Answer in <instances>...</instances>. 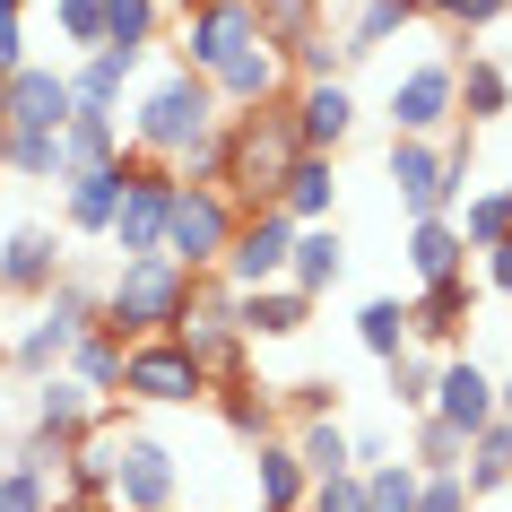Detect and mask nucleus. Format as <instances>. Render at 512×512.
Listing matches in <instances>:
<instances>
[{"instance_id": "obj_19", "label": "nucleus", "mask_w": 512, "mask_h": 512, "mask_svg": "<svg viewBox=\"0 0 512 512\" xmlns=\"http://www.w3.org/2000/svg\"><path fill=\"white\" fill-rule=\"evenodd\" d=\"M96 417H105V400H96V391H79L70 374H44V382H35V408H27V434H44V443H61V452H70Z\"/></svg>"}, {"instance_id": "obj_11", "label": "nucleus", "mask_w": 512, "mask_h": 512, "mask_svg": "<svg viewBox=\"0 0 512 512\" xmlns=\"http://www.w3.org/2000/svg\"><path fill=\"white\" fill-rule=\"evenodd\" d=\"M287 252H296V217H235V243H226V261H217V278L235 287V296H252V287H287Z\"/></svg>"}, {"instance_id": "obj_52", "label": "nucleus", "mask_w": 512, "mask_h": 512, "mask_svg": "<svg viewBox=\"0 0 512 512\" xmlns=\"http://www.w3.org/2000/svg\"><path fill=\"white\" fill-rule=\"evenodd\" d=\"M478 261H486V287H495V296L512 304V235L495 243V252H478Z\"/></svg>"}, {"instance_id": "obj_20", "label": "nucleus", "mask_w": 512, "mask_h": 512, "mask_svg": "<svg viewBox=\"0 0 512 512\" xmlns=\"http://www.w3.org/2000/svg\"><path fill=\"white\" fill-rule=\"evenodd\" d=\"M339 278H348V235H339V217H330V226H296V252H287V287H296L304 304H322Z\"/></svg>"}, {"instance_id": "obj_40", "label": "nucleus", "mask_w": 512, "mask_h": 512, "mask_svg": "<svg viewBox=\"0 0 512 512\" xmlns=\"http://www.w3.org/2000/svg\"><path fill=\"white\" fill-rule=\"evenodd\" d=\"M226 426L243 434V443H278V408H270V391H252V382H226Z\"/></svg>"}, {"instance_id": "obj_30", "label": "nucleus", "mask_w": 512, "mask_h": 512, "mask_svg": "<svg viewBox=\"0 0 512 512\" xmlns=\"http://www.w3.org/2000/svg\"><path fill=\"white\" fill-rule=\"evenodd\" d=\"M287 452H296V469L313 486L322 478H356V452H348V426H339V417H304V426L287 434Z\"/></svg>"}, {"instance_id": "obj_14", "label": "nucleus", "mask_w": 512, "mask_h": 512, "mask_svg": "<svg viewBox=\"0 0 512 512\" xmlns=\"http://www.w3.org/2000/svg\"><path fill=\"white\" fill-rule=\"evenodd\" d=\"M70 79H61L53 61H27V70H9L0 79V131H70Z\"/></svg>"}, {"instance_id": "obj_56", "label": "nucleus", "mask_w": 512, "mask_h": 512, "mask_svg": "<svg viewBox=\"0 0 512 512\" xmlns=\"http://www.w3.org/2000/svg\"><path fill=\"white\" fill-rule=\"evenodd\" d=\"M0 365H9V339H0Z\"/></svg>"}, {"instance_id": "obj_44", "label": "nucleus", "mask_w": 512, "mask_h": 512, "mask_svg": "<svg viewBox=\"0 0 512 512\" xmlns=\"http://www.w3.org/2000/svg\"><path fill=\"white\" fill-rule=\"evenodd\" d=\"M252 18H261V35L287 53L296 35H313V0H252Z\"/></svg>"}, {"instance_id": "obj_23", "label": "nucleus", "mask_w": 512, "mask_h": 512, "mask_svg": "<svg viewBox=\"0 0 512 512\" xmlns=\"http://www.w3.org/2000/svg\"><path fill=\"white\" fill-rule=\"evenodd\" d=\"M452 105H460L469 131H486L495 113H512V70H504V61H486V53H460L452 61Z\"/></svg>"}, {"instance_id": "obj_48", "label": "nucleus", "mask_w": 512, "mask_h": 512, "mask_svg": "<svg viewBox=\"0 0 512 512\" xmlns=\"http://www.w3.org/2000/svg\"><path fill=\"white\" fill-rule=\"evenodd\" d=\"M417 512H478L460 478H417Z\"/></svg>"}, {"instance_id": "obj_54", "label": "nucleus", "mask_w": 512, "mask_h": 512, "mask_svg": "<svg viewBox=\"0 0 512 512\" xmlns=\"http://www.w3.org/2000/svg\"><path fill=\"white\" fill-rule=\"evenodd\" d=\"M0 165H9V131H0Z\"/></svg>"}, {"instance_id": "obj_22", "label": "nucleus", "mask_w": 512, "mask_h": 512, "mask_svg": "<svg viewBox=\"0 0 512 512\" xmlns=\"http://www.w3.org/2000/svg\"><path fill=\"white\" fill-rule=\"evenodd\" d=\"M139 70H148V53H79V70H61V79H70V105L79 113H122V87L139 79Z\"/></svg>"}, {"instance_id": "obj_53", "label": "nucleus", "mask_w": 512, "mask_h": 512, "mask_svg": "<svg viewBox=\"0 0 512 512\" xmlns=\"http://www.w3.org/2000/svg\"><path fill=\"white\" fill-rule=\"evenodd\" d=\"M408 9H417V18H426V9H434V0H408Z\"/></svg>"}, {"instance_id": "obj_12", "label": "nucleus", "mask_w": 512, "mask_h": 512, "mask_svg": "<svg viewBox=\"0 0 512 512\" xmlns=\"http://www.w3.org/2000/svg\"><path fill=\"white\" fill-rule=\"evenodd\" d=\"M460 122L452 105V61H417L391 79V139H443Z\"/></svg>"}, {"instance_id": "obj_5", "label": "nucleus", "mask_w": 512, "mask_h": 512, "mask_svg": "<svg viewBox=\"0 0 512 512\" xmlns=\"http://www.w3.org/2000/svg\"><path fill=\"white\" fill-rule=\"evenodd\" d=\"M235 200L217 183H183L174 174V209H165V261L183 278H217V261H226V243H235Z\"/></svg>"}, {"instance_id": "obj_43", "label": "nucleus", "mask_w": 512, "mask_h": 512, "mask_svg": "<svg viewBox=\"0 0 512 512\" xmlns=\"http://www.w3.org/2000/svg\"><path fill=\"white\" fill-rule=\"evenodd\" d=\"M53 27H61V44L105 53V0H53Z\"/></svg>"}, {"instance_id": "obj_33", "label": "nucleus", "mask_w": 512, "mask_h": 512, "mask_svg": "<svg viewBox=\"0 0 512 512\" xmlns=\"http://www.w3.org/2000/svg\"><path fill=\"white\" fill-rule=\"evenodd\" d=\"M356 339H365V356H382V365L408 356V348H417V339H408V304L400 296H365V304H356Z\"/></svg>"}, {"instance_id": "obj_6", "label": "nucleus", "mask_w": 512, "mask_h": 512, "mask_svg": "<svg viewBox=\"0 0 512 512\" xmlns=\"http://www.w3.org/2000/svg\"><path fill=\"white\" fill-rule=\"evenodd\" d=\"M183 504V460L148 426H113V469H105V512H174Z\"/></svg>"}, {"instance_id": "obj_31", "label": "nucleus", "mask_w": 512, "mask_h": 512, "mask_svg": "<svg viewBox=\"0 0 512 512\" xmlns=\"http://www.w3.org/2000/svg\"><path fill=\"white\" fill-rule=\"evenodd\" d=\"M70 348H79V330H61L53 313H35V322L9 339V374L44 382V374H61V365H70Z\"/></svg>"}, {"instance_id": "obj_28", "label": "nucleus", "mask_w": 512, "mask_h": 512, "mask_svg": "<svg viewBox=\"0 0 512 512\" xmlns=\"http://www.w3.org/2000/svg\"><path fill=\"white\" fill-rule=\"evenodd\" d=\"M460 486H469V504H486V495H504V486H512V417H495V426L469 434V452H460Z\"/></svg>"}, {"instance_id": "obj_36", "label": "nucleus", "mask_w": 512, "mask_h": 512, "mask_svg": "<svg viewBox=\"0 0 512 512\" xmlns=\"http://www.w3.org/2000/svg\"><path fill=\"white\" fill-rule=\"evenodd\" d=\"M460 452H469V443H460L443 417H417V434H408V469H417V478H460Z\"/></svg>"}, {"instance_id": "obj_29", "label": "nucleus", "mask_w": 512, "mask_h": 512, "mask_svg": "<svg viewBox=\"0 0 512 512\" xmlns=\"http://www.w3.org/2000/svg\"><path fill=\"white\" fill-rule=\"evenodd\" d=\"M408 270H417V287H434V278H469V243H460L452 217H417V226H408Z\"/></svg>"}, {"instance_id": "obj_39", "label": "nucleus", "mask_w": 512, "mask_h": 512, "mask_svg": "<svg viewBox=\"0 0 512 512\" xmlns=\"http://www.w3.org/2000/svg\"><path fill=\"white\" fill-rule=\"evenodd\" d=\"M18 183H61V131H9V165Z\"/></svg>"}, {"instance_id": "obj_4", "label": "nucleus", "mask_w": 512, "mask_h": 512, "mask_svg": "<svg viewBox=\"0 0 512 512\" xmlns=\"http://www.w3.org/2000/svg\"><path fill=\"white\" fill-rule=\"evenodd\" d=\"M183 304H191V278L165 261V252H148V261H122V270L105 278V304H96V330L105 339H165V330L183 322Z\"/></svg>"}, {"instance_id": "obj_35", "label": "nucleus", "mask_w": 512, "mask_h": 512, "mask_svg": "<svg viewBox=\"0 0 512 512\" xmlns=\"http://www.w3.org/2000/svg\"><path fill=\"white\" fill-rule=\"evenodd\" d=\"M165 27V0H105V44L113 53H148Z\"/></svg>"}, {"instance_id": "obj_9", "label": "nucleus", "mask_w": 512, "mask_h": 512, "mask_svg": "<svg viewBox=\"0 0 512 512\" xmlns=\"http://www.w3.org/2000/svg\"><path fill=\"white\" fill-rule=\"evenodd\" d=\"M252 44H270L261 18H252V0H183V70L217 79V70L235 53H252Z\"/></svg>"}, {"instance_id": "obj_38", "label": "nucleus", "mask_w": 512, "mask_h": 512, "mask_svg": "<svg viewBox=\"0 0 512 512\" xmlns=\"http://www.w3.org/2000/svg\"><path fill=\"white\" fill-rule=\"evenodd\" d=\"M278 61H296V79H304V87H313V79H348V70H356V61H348V35H322V27L296 35Z\"/></svg>"}, {"instance_id": "obj_26", "label": "nucleus", "mask_w": 512, "mask_h": 512, "mask_svg": "<svg viewBox=\"0 0 512 512\" xmlns=\"http://www.w3.org/2000/svg\"><path fill=\"white\" fill-rule=\"evenodd\" d=\"M122 113H70V131H61V183L70 174H96V165H122Z\"/></svg>"}, {"instance_id": "obj_1", "label": "nucleus", "mask_w": 512, "mask_h": 512, "mask_svg": "<svg viewBox=\"0 0 512 512\" xmlns=\"http://www.w3.org/2000/svg\"><path fill=\"white\" fill-rule=\"evenodd\" d=\"M217 148H226V200H235L243 217L278 209V191H287V174H296V122H287V96L278 105H252V113H226L217 122Z\"/></svg>"}, {"instance_id": "obj_21", "label": "nucleus", "mask_w": 512, "mask_h": 512, "mask_svg": "<svg viewBox=\"0 0 512 512\" xmlns=\"http://www.w3.org/2000/svg\"><path fill=\"white\" fill-rule=\"evenodd\" d=\"M122 174H131V157H122V165H96V174H70V183H61V235H113Z\"/></svg>"}, {"instance_id": "obj_42", "label": "nucleus", "mask_w": 512, "mask_h": 512, "mask_svg": "<svg viewBox=\"0 0 512 512\" xmlns=\"http://www.w3.org/2000/svg\"><path fill=\"white\" fill-rule=\"evenodd\" d=\"M365 512H417V469L408 460H382V469H365Z\"/></svg>"}, {"instance_id": "obj_34", "label": "nucleus", "mask_w": 512, "mask_h": 512, "mask_svg": "<svg viewBox=\"0 0 512 512\" xmlns=\"http://www.w3.org/2000/svg\"><path fill=\"white\" fill-rule=\"evenodd\" d=\"M61 374L79 382V391H96V400H113V391H122V339L87 330L79 348H70V365H61Z\"/></svg>"}, {"instance_id": "obj_17", "label": "nucleus", "mask_w": 512, "mask_h": 512, "mask_svg": "<svg viewBox=\"0 0 512 512\" xmlns=\"http://www.w3.org/2000/svg\"><path fill=\"white\" fill-rule=\"evenodd\" d=\"M469 322H478V278H434V287H417V304H408V339H417V348H452Z\"/></svg>"}, {"instance_id": "obj_10", "label": "nucleus", "mask_w": 512, "mask_h": 512, "mask_svg": "<svg viewBox=\"0 0 512 512\" xmlns=\"http://www.w3.org/2000/svg\"><path fill=\"white\" fill-rule=\"evenodd\" d=\"M165 209H174V165H148L131 157V174H122V209H113V252L122 261H148V252H165Z\"/></svg>"}, {"instance_id": "obj_32", "label": "nucleus", "mask_w": 512, "mask_h": 512, "mask_svg": "<svg viewBox=\"0 0 512 512\" xmlns=\"http://www.w3.org/2000/svg\"><path fill=\"white\" fill-rule=\"evenodd\" d=\"M452 226H460V243L469 252H495V243L512 235V183H495V191H469L452 209Z\"/></svg>"}, {"instance_id": "obj_13", "label": "nucleus", "mask_w": 512, "mask_h": 512, "mask_svg": "<svg viewBox=\"0 0 512 512\" xmlns=\"http://www.w3.org/2000/svg\"><path fill=\"white\" fill-rule=\"evenodd\" d=\"M287 122H296V148H304V157H339L348 131H356V87L348 79L287 87Z\"/></svg>"}, {"instance_id": "obj_25", "label": "nucleus", "mask_w": 512, "mask_h": 512, "mask_svg": "<svg viewBox=\"0 0 512 512\" xmlns=\"http://www.w3.org/2000/svg\"><path fill=\"white\" fill-rule=\"evenodd\" d=\"M304 495H313V478L296 469L287 434L278 443H252V512H304Z\"/></svg>"}, {"instance_id": "obj_51", "label": "nucleus", "mask_w": 512, "mask_h": 512, "mask_svg": "<svg viewBox=\"0 0 512 512\" xmlns=\"http://www.w3.org/2000/svg\"><path fill=\"white\" fill-rule=\"evenodd\" d=\"M348 452H356V478H365V469H382V460H400V452H391V434H382V426L348 434Z\"/></svg>"}, {"instance_id": "obj_8", "label": "nucleus", "mask_w": 512, "mask_h": 512, "mask_svg": "<svg viewBox=\"0 0 512 512\" xmlns=\"http://www.w3.org/2000/svg\"><path fill=\"white\" fill-rule=\"evenodd\" d=\"M174 339L209 365V382H243V330H235V287L226 278H191V304L174 322Z\"/></svg>"}, {"instance_id": "obj_50", "label": "nucleus", "mask_w": 512, "mask_h": 512, "mask_svg": "<svg viewBox=\"0 0 512 512\" xmlns=\"http://www.w3.org/2000/svg\"><path fill=\"white\" fill-rule=\"evenodd\" d=\"M287 408L296 417H330L339 408V382H287Z\"/></svg>"}, {"instance_id": "obj_27", "label": "nucleus", "mask_w": 512, "mask_h": 512, "mask_svg": "<svg viewBox=\"0 0 512 512\" xmlns=\"http://www.w3.org/2000/svg\"><path fill=\"white\" fill-rule=\"evenodd\" d=\"M339 209V157H296L287 191H278V217H296V226H330Z\"/></svg>"}, {"instance_id": "obj_47", "label": "nucleus", "mask_w": 512, "mask_h": 512, "mask_svg": "<svg viewBox=\"0 0 512 512\" xmlns=\"http://www.w3.org/2000/svg\"><path fill=\"white\" fill-rule=\"evenodd\" d=\"M304 512H365V486L356 478H322L313 495H304Z\"/></svg>"}, {"instance_id": "obj_3", "label": "nucleus", "mask_w": 512, "mask_h": 512, "mask_svg": "<svg viewBox=\"0 0 512 512\" xmlns=\"http://www.w3.org/2000/svg\"><path fill=\"white\" fill-rule=\"evenodd\" d=\"M469 157H478L469 122H452L443 139H391V191H400L408 226L417 217H452L469 200Z\"/></svg>"}, {"instance_id": "obj_15", "label": "nucleus", "mask_w": 512, "mask_h": 512, "mask_svg": "<svg viewBox=\"0 0 512 512\" xmlns=\"http://www.w3.org/2000/svg\"><path fill=\"white\" fill-rule=\"evenodd\" d=\"M70 270V235L61 226H9L0 243V296H53V278Z\"/></svg>"}, {"instance_id": "obj_18", "label": "nucleus", "mask_w": 512, "mask_h": 512, "mask_svg": "<svg viewBox=\"0 0 512 512\" xmlns=\"http://www.w3.org/2000/svg\"><path fill=\"white\" fill-rule=\"evenodd\" d=\"M209 96H217V113L278 105V96H287V61H278V44H252V53H235V61L209 79Z\"/></svg>"}, {"instance_id": "obj_57", "label": "nucleus", "mask_w": 512, "mask_h": 512, "mask_svg": "<svg viewBox=\"0 0 512 512\" xmlns=\"http://www.w3.org/2000/svg\"><path fill=\"white\" fill-rule=\"evenodd\" d=\"M174 512H183V504H174Z\"/></svg>"}, {"instance_id": "obj_49", "label": "nucleus", "mask_w": 512, "mask_h": 512, "mask_svg": "<svg viewBox=\"0 0 512 512\" xmlns=\"http://www.w3.org/2000/svg\"><path fill=\"white\" fill-rule=\"evenodd\" d=\"M27 70V9H0V79Z\"/></svg>"}, {"instance_id": "obj_37", "label": "nucleus", "mask_w": 512, "mask_h": 512, "mask_svg": "<svg viewBox=\"0 0 512 512\" xmlns=\"http://www.w3.org/2000/svg\"><path fill=\"white\" fill-rule=\"evenodd\" d=\"M408 27H417V9H408V0H365V9H356V27H348V61L382 53V44L408 35Z\"/></svg>"}, {"instance_id": "obj_41", "label": "nucleus", "mask_w": 512, "mask_h": 512, "mask_svg": "<svg viewBox=\"0 0 512 512\" xmlns=\"http://www.w3.org/2000/svg\"><path fill=\"white\" fill-rule=\"evenodd\" d=\"M382 374H391V408H408V417H426V408H434V356H426V348L391 356Z\"/></svg>"}, {"instance_id": "obj_24", "label": "nucleus", "mask_w": 512, "mask_h": 512, "mask_svg": "<svg viewBox=\"0 0 512 512\" xmlns=\"http://www.w3.org/2000/svg\"><path fill=\"white\" fill-rule=\"evenodd\" d=\"M304 322H313V304H304L296 287H252V296H235V330H243V348H270V339H296Z\"/></svg>"}, {"instance_id": "obj_7", "label": "nucleus", "mask_w": 512, "mask_h": 512, "mask_svg": "<svg viewBox=\"0 0 512 512\" xmlns=\"http://www.w3.org/2000/svg\"><path fill=\"white\" fill-rule=\"evenodd\" d=\"M217 382H209V365L165 330V339H131L122 348V400H139V408H200Z\"/></svg>"}, {"instance_id": "obj_46", "label": "nucleus", "mask_w": 512, "mask_h": 512, "mask_svg": "<svg viewBox=\"0 0 512 512\" xmlns=\"http://www.w3.org/2000/svg\"><path fill=\"white\" fill-rule=\"evenodd\" d=\"M512 0H434V18H443V27H460V35H478V27H495V18H504Z\"/></svg>"}, {"instance_id": "obj_2", "label": "nucleus", "mask_w": 512, "mask_h": 512, "mask_svg": "<svg viewBox=\"0 0 512 512\" xmlns=\"http://www.w3.org/2000/svg\"><path fill=\"white\" fill-rule=\"evenodd\" d=\"M217 122H226V113H217L209 79L174 61V70H165V79L148 87V96H139V113H131V139H122V148H131V157H148V165H183L191 148H200V139L217 131Z\"/></svg>"}, {"instance_id": "obj_55", "label": "nucleus", "mask_w": 512, "mask_h": 512, "mask_svg": "<svg viewBox=\"0 0 512 512\" xmlns=\"http://www.w3.org/2000/svg\"><path fill=\"white\" fill-rule=\"evenodd\" d=\"M0 9H27V0H0Z\"/></svg>"}, {"instance_id": "obj_16", "label": "nucleus", "mask_w": 512, "mask_h": 512, "mask_svg": "<svg viewBox=\"0 0 512 512\" xmlns=\"http://www.w3.org/2000/svg\"><path fill=\"white\" fill-rule=\"evenodd\" d=\"M426 417H443V426L469 443L478 426L504 417V408H495V374H486L478 356H443V365H434V408H426Z\"/></svg>"}, {"instance_id": "obj_45", "label": "nucleus", "mask_w": 512, "mask_h": 512, "mask_svg": "<svg viewBox=\"0 0 512 512\" xmlns=\"http://www.w3.org/2000/svg\"><path fill=\"white\" fill-rule=\"evenodd\" d=\"M0 512H53V486L35 469H0Z\"/></svg>"}]
</instances>
